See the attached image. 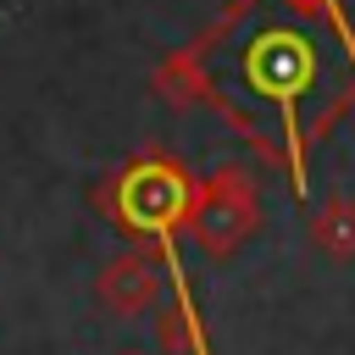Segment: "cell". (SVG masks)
I'll list each match as a JSON object with an SVG mask.
<instances>
[{"label":"cell","mask_w":355,"mask_h":355,"mask_svg":"<svg viewBox=\"0 0 355 355\" xmlns=\"http://www.w3.org/2000/svg\"><path fill=\"white\" fill-rule=\"evenodd\" d=\"M194 183L178 161L166 155H139L116 183H111V211L128 233H144V239H172V227H189V211H194Z\"/></svg>","instance_id":"7a4b0ae2"},{"label":"cell","mask_w":355,"mask_h":355,"mask_svg":"<svg viewBox=\"0 0 355 355\" xmlns=\"http://www.w3.org/2000/svg\"><path fill=\"white\" fill-rule=\"evenodd\" d=\"M205 78L261 144H288L300 166L305 122H322L355 89V44L305 0H250L205 55Z\"/></svg>","instance_id":"6da1fadb"},{"label":"cell","mask_w":355,"mask_h":355,"mask_svg":"<svg viewBox=\"0 0 355 355\" xmlns=\"http://www.w3.org/2000/svg\"><path fill=\"white\" fill-rule=\"evenodd\" d=\"M255 222V200L250 189L239 183V172H222L216 183H205L194 194V211H189V233L211 250V255H227Z\"/></svg>","instance_id":"3957f363"},{"label":"cell","mask_w":355,"mask_h":355,"mask_svg":"<svg viewBox=\"0 0 355 355\" xmlns=\"http://www.w3.org/2000/svg\"><path fill=\"white\" fill-rule=\"evenodd\" d=\"M316 239H322V244H333V250H349V244H355V211H349V205H333V211L322 216Z\"/></svg>","instance_id":"5b68a950"},{"label":"cell","mask_w":355,"mask_h":355,"mask_svg":"<svg viewBox=\"0 0 355 355\" xmlns=\"http://www.w3.org/2000/svg\"><path fill=\"white\" fill-rule=\"evenodd\" d=\"M94 294H100V305H105V311H116V316H139L144 305H155V294H161V272H155V261H150V255L128 250V255L105 261V272H100Z\"/></svg>","instance_id":"277c9868"},{"label":"cell","mask_w":355,"mask_h":355,"mask_svg":"<svg viewBox=\"0 0 355 355\" xmlns=\"http://www.w3.org/2000/svg\"><path fill=\"white\" fill-rule=\"evenodd\" d=\"M122 355H139V349H122Z\"/></svg>","instance_id":"8992f818"}]
</instances>
